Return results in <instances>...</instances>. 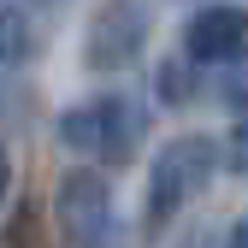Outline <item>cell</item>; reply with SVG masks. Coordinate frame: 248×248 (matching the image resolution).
Segmentation results:
<instances>
[{
	"mask_svg": "<svg viewBox=\"0 0 248 248\" xmlns=\"http://www.w3.org/2000/svg\"><path fill=\"white\" fill-rule=\"evenodd\" d=\"M142 130H148V112L136 95H89V101L65 107L53 124L59 148L89 154V160H112V166H124L142 148Z\"/></svg>",
	"mask_w": 248,
	"mask_h": 248,
	"instance_id": "obj_1",
	"label": "cell"
},
{
	"mask_svg": "<svg viewBox=\"0 0 248 248\" xmlns=\"http://www.w3.org/2000/svg\"><path fill=\"white\" fill-rule=\"evenodd\" d=\"M213 171H219V148H213V136H171L160 154H154V171H148V213H142L148 236H160L177 213L213 183Z\"/></svg>",
	"mask_w": 248,
	"mask_h": 248,
	"instance_id": "obj_2",
	"label": "cell"
},
{
	"mask_svg": "<svg viewBox=\"0 0 248 248\" xmlns=\"http://www.w3.org/2000/svg\"><path fill=\"white\" fill-rule=\"evenodd\" d=\"M53 225L65 248H107L112 236V189L101 171H65L53 189Z\"/></svg>",
	"mask_w": 248,
	"mask_h": 248,
	"instance_id": "obj_3",
	"label": "cell"
},
{
	"mask_svg": "<svg viewBox=\"0 0 248 248\" xmlns=\"http://www.w3.org/2000/svg\"><path fill=\"white\" fill-rule=\"evenodd\" d=\"M148 30H154L148 0H101V12L89 18V36H83V59L95 71H124L130 59H142Z\"/></svg>",
	"mask_w": 248,
	"mask_h": 248,
	"instance_id": "obj_4",
	"label": "cell"
},
{
	"mask_svg": "<svg viewBox=\"0 0 248 248\" xmlns=\"http://www.w3.org/2000/svg\"><path fill=\"white\" fill-rule=\"evenodd\" d=\"M242 42H248V24H242V6H231V0H213V6H201L183 24V59L207 65V71L213 65H236Z\"/></svg>",
	"mask_w": 248,
	"mask_h": 248,
	"instance_id": "obj_5",
	"label": "cell"
},
{
	"mask_svg": "<svg viewBox=\"0 0 248 248\" xmlns=\"http://www.w3.org/2000/svg\"><path fill=\"white\" fill-rule=\"evenodd\" d=\"M30 47H36L30 12H18V6H0V77H6V71H18L24 59H30Z\"/></svg>",
	"mask_w": 248,
	"mask_h": 248,
	"instance_id": "obj_6",
	"label": "cell"
},
{
	"mask_svg": "<svg viewBox=\"0 0 248 248\" xmlns=\"http://www.w3.org/2000/svg\"><path fill=\"white\" fill-rule=\"evenodd\" d=\"M154 89H160V107H183L195 95V71H189V59H160V77H154Z\"/></svg>",
	"mask_w": 248,
	"mask_h": 248,
	"instance_id": "obj_7",
	"label": "cell"
},
{
	"mask_svg": "<svg viewBox=\"0 0 248 248\" xmlns=\"http://www.w3.org/2000/svg\"><path fill=\"white\" fill-rule=\"evenodd\" d=\"M6 189H12V160H6V148H0V201H6Z\"/></svg>",
	"mask_w": 248,
	"mask_h": 248,
	"instance_id": "obj_8",
	"label": "cell"
},
{
	"mask_svg": "<svg viewBox=\"0 0 248 248\" xmlns=\"http://www.w3.org/2000/svg\"><path fill=\"white\" fill-rule=\"evenodd\" d=\"M225 248H248V231H242V225H231V231H225Z\"/></svg>",
	"mask_w": 248,
	"mask_h": 248,
	"instance_id": "obj_9",
	"label": "cell"
}]
</instances>
